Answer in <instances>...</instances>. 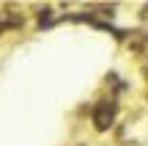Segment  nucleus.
<instances>
[{"instance_id": "nucleus-3", "label": "nucleus", "mask_w": 148, "mask_h": 146, "mask_svg": "<svg viewBox=\"0 0 148 146\" xmlns=\"http://www.w3.org/2000/svg\"><path fill=\"white\" fill-rule=\"evenodd\" d=\"M38 25H49V8L41 11V17H38Z\"/></svg>"}, {"instance_id": "nucleus-4", "label": "nucleus", "mask_w": 148, "mask_h": 146, "mask_svg": "<svg viewBox=\"0 0 148 146\" xmlns=\"http://www.w3.org/2000/svg\"><path fill=\"white\" fill-rule=\"evenodd\" d=\"M0 30H3V25H0Z\"/></svg>"}, {"instance_id": "nucleus-2", "label": "nucleus", "mask_w": 148, "mask_h": 146, "mask_svg": "<svg viewBox=\"0 0 148 146\" xmlns=\"http://www.w3.org/2000/svg\"><path fill=\"white\" fill-rule=\"evenodd\" d=\"M129 50L140 58H148V33H132L129 39Z\"/></svg>"}, {"instance_id": "nucleus-1", "label": "nucleus", "mask_w": 148, "mask_h": 146, "mask_svg": "<svg viewBox=\"0 0 148 146\" xmlns=\"http://www.w3.org/2000/svg\"><path fill=\"white\" fill-rule=\"evenodd\" d=\"M112 121H115V102H112V99L96 102L93 105V124H96V130H99V132L110 130Z\"/></svg>"}]
</instances>
